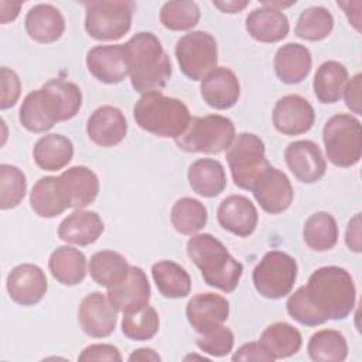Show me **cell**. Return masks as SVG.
<instances>
[{"mask_svg":"<svg viewBox=\"0 0 362 362\" xmlns=\"http://www.w3.org/2000/svg\"><path fill=\"white\" fill-rule=\"evenodd\" d=\"M132 86L139 93L160 92L171 76V61L151 33H137L126 44Z\"/></svg>","mask_w":362,"mask_h":362,"instance_id":"1","label":"cell"},{"mask_svg":"<svg viewBox=\"0 0 362 362\" xmlns=\"http://www.w3.org/2000/svg\"><path fill=\"white\" fill-rule=\"evenodd\" d=\"M305 291L315 311L325 320H344L354 307L356 290L349 272L338 266H324L313 272Z\"/></svg>","mask_w":362,"mask_h":362,"instance_id":"2","label":"cell"},{"mask_svg":"<svg viewBox=\"0 0 362 362\" xmlns=\"http://www.w3.org/2000/svg\"><path fill=\"white\" fill-rule=\"evenodd\" d=\"M187 253L201 270L204 281L223 293H232L242 277L243 266L232 257L225 245L211 233L192 235L187 242Z\"/></svg>","mask_w":362,"mask_h":362,"instance_id":"3","label":"cell"},{"mask_svg":"<svg viewBox=\"0 0 362 362\" xmlns=\"http://www.w3.org/2000/svg\"><path fill=\"white\" fill-rule=\"evenodd\" d=\"M136 123L146 132L165 139L180 137L191 122L187 105L161 92H147L133 107Z\"/></svg>","mask_w":362,"mask_h":362,"instance_id":"4","label":"cell"},{"mask_svg":"<svg viewBox=\"0 0 362 362\" xmlns=\"http://www.w3.org/2000/svg\"><path fill=\"white\" fill-rule=\"evenodd\" d=\"M235 124L221 115H206L191 117L185 132L175 139V144L187 153L218 154L232 144L235 139Z\"/></svg>","mask_w":362,"mask_h":362,"instance_id":"5","label":"cell"},{"mask_svg":"<svg viewBox=\"0 0 362 362\" xmlns=\"http://www.w3.org/2000/svg\"><path fill=\"white\" fill-rule=\"evenodd\" d=\"M327 158L337 167H352L362 154L361 122L352 115L339 113L327 120L322 129Z\"/></svg>","mask_w":362,"mask_h":362,"instance_id":"6","label":"cell"},{"mask_svg":"<svg viewBox=\"0 0 362 362\" xmlns=\"http://www.w3.org/2000/svg\"><path fill=\"white\" fill-rule=\"evenodd\" d=\"M85 30L98 41H116L129 33L134 1H85Z\"/></svg>","mask_w":362,"mask_h":362,"instance_id":"7","label":"cell"},{"mask_svg":"<svg viewBox=\"0 0 362 362\" xmlns=\"http://www.w3.org/2000/svg\"><path fill=\"white\" fill-rule=\"evenodd\" d=\"M226 160L236 187L252 189L259 174L269 165L263 140L253 133L235 136L228 147Z\"/></svg>","mask_w":362,"mask_h":362,"instance_id":"8","label":"cell"},{"mask_svg":"<svg viewBox=\"0 0 362 362\" xmlns=\"http://www.w3.org/2000/svg\"><path fill=\"white\" fill-rule=\"evenodd\" d=\"M252 279L260 296L272 300L281 298L293 290L297 279V262L284 252H267L256 264Z\"/></svg>","mask_w":362,"mask_h":362,"instance_id":"9","label":"cell"},{"mask_svg":"<svg viewBox=\"0 0 362 362\" xmlns=\"http://www.w3.org/2000/svg\"><path fill=\"white\" fill-rule=\"evenodd\" d=\"M175 58L181 72L192 79L202 81L218 62V45L206 31H191L182 35L175 45Z\"/></svg>","mask_w":362,"mask_h":362,"instance_id":"10","label":"cell"},{"mask_svg":"<svg viewBox=\"0 0 362 362\" xmlns=\"http://www.w3.org/2000/svg\"><path fill=\"white\" fill-rule=\"evenodd\" d=\"M37 93L41 107L52 124L72 119L82 106L81 89L74 82L59 78L45 82L37 89Z\"/></svg>","mask_w":362,"mask_h":362,"instance_id":"11","label":"cell"},{"mask_svg":"<svg viewBox=\"0 0 362 362\" xmlns=\"http://www.w3.org/2000/svg\"><path fill=\"white\" fill-rule=\"evenodd\" d=\"M250 191L262 209L272 215L288 209L294 195L288 177L270 164L259 174Z\"/></svg>","mask_w":362,"mask_h":362,"instance_id":"12","label":"cell"},{"mask_svg":"<svg viewBox=\"0 0 362 362\" xmlns=\"http://www.w3.org/2000/svg\"><path fill=\"white\" fill-rule=\"evenodd\" d=\"M117 313L107 296L93 291L81 301L78 321L86 335L92 338H106L116 328Z\"/></svg>","mask_w":362,"mask_h":362,"instance_id":"13","label":"cell"},{"mask_svg":"<svg viewBox=\"0 0 362 362\" xmlns=\"http://www.w3.org/2000/svg\"><path fill=\"white\" fill-rule=\"evenodd\" d=\"M284 160L293 175L304 184L317 182L327 171L325 158L320 147L311 140L290 143L286 147Z\"/></svg>","mask_w":362,"mask_h":362,"instance_id":"14","label":"cell"},{"mask_svg":"<svg viewBox=\"0 0 362 362\" xmlns=\"http://www.w3.org/2000/svg\"><path fill=\"white\" fill-rule=\"evenodd\" d=\"M88 71L103 83H119L129 75L124 44L96 45L86 54Z\"/></svg>","mask_w":362,"mask_h":362,"instance_id":"15","label":"cell"},{"mask_svg":"<svg viewBox=\"0 0 362 362\" xmlns=\"http://www.w3.org/2000/svg\"><path fill=\"white\" fill-rule=\"evenodd\" d=\"M315 120L314 107L298 95L280 98L273 109V124L286 136H298L308 132Z\"/></svg>","mask_w":362,"mask_h":362,"instance_id":"16","label":"cell"},{"mask_svg":"<svg viewBox=\"0 0 362 362\" xmlns=\"http://www.w3.org/2000/svg\"><path fill=\"white\" fill-rule=\"evenodd\" d=\"M6 287L14 303L20 305H34L45 296L48 283L41 267L31 263H23L8 273Z\"/></svg>","mask_w":362,"mask_h":362,"instance_id":"17","label":"cell"},{"mask_svg":"<svg viewBox=\"0 0 362 362\" xmlns=\"http://www.w3.org/2000/svg\"><path fill=\"white\" fill-rule=\"evenodd\" d=\"M150 283L143 269L130 266L127 276L107 288V298L117 311L133 313L146 307L150 301Z\"/></svg>","mask_w":362,"mask_h":362,"instance_id":"18","label":"cell"},{"mask_svg":"<svg viewBox=\"0 0 362 362\" xmlns=\"http://www.w3.org/2000/svg\"><path fill=\"white\" fill-rule=\"evenodd\" d=\"M88 137L100 147H113L127 134V122L120 109L105 105L93 110L86 123Z\"/></svg>","mask_w":362,"mask_h":362,"instance_id":"19","label":"cell"},{"mask_svg":"<svg viewBox=\"0 0 362 362\" xmlns=\"http://www.w3.org/2000/svg\"><path fill=\"white\" fill-rule=\"evenodd\" d=\"M216 219L225 230L246 238L256 229L259 215L249 198L243 195H230L219 204Z\"/></svg>","mask_w":362,"mask_h":362,"instance_id":"20","label":"cell"},{"mask_svg":"<svg viewBox=\"0 0 362 362\" xmlns=\"http://www.w3.org/2000/svg\"><path fill=\"white\" fill-rule=\"evenodd\" d=\"M201 96L214 109H229L240 96L239 79L229 68L216 66L201 81Z\"/></svg>","mask_w":362,"mask_h":362,"instance_id":"21","label":"cell"},{"mask_svg":"<svg viewBox=\"0 0 362 362\" xmlns=\"http://www.w3.org/2000/svg\"><path fill=\"white\" fill-rule=\"evenodd\" d=\"M187 320L197 334L223 324L229 317V303L225 297L215 293L195 294L187 303Z\"/></svg>","mask_w":362,"mask_h":362,"instance_id":"22","label":"cell"},{"mask_svg":"<svg viewBox=\"0 0 362 362\" xmlns=\"http://www.w3.org/2000/svg\"><path fill=\"white\" fill-rule=\"evenodd\" d=\"M30 205L41 218H54L71 208L61 177L48 175L40 178L30 192Z\"/></svg>","mask_w":362,"mask_h":362,"instance_id":"23","label":"cell"},{"mask_svg":"<svg viewBox=\"0 0 362 362\" xmlns=\"http://www.w3.org/2000/svg\"><path fill=\"white\" fill-rule=\"evenodd\" d=\"M246 30L252 38L260 42H277L286 38L290 24L281 10L262 6L247 14Z\"/></svg>","mask_w":362,"mask_h":362,"instance_id":"24","label":"cell"},{"mask_svg":"<svg viewBox=\"0 0 362 362\" xmlns=\"http://www.w3.org/2000/svg\"><path fill=\"white\" fill-rule=\"evenodd\" d=\"M103 228V222L95 211L76 209L59 223L58 236L66 243L88 246L98 240Z\"/></svg>","mask_w":362,"mask_h":362,"instance_id":"25","label":"cell"},{"mask_svg":"<svg viewBox=\"0 0 362 362\" xmlns=\"http://www.w3.org/2000/svg\"><path fill=\"white\" fill-rule=\"evenodd\" d=\"M25 31L37 42H54L65 31V20L52 4H37L31 7L24 20Z\"/></svg>","mask_w":362,"mask_h":362,"instance_id":"26","label":"cell"},{"mask_svg":"<svg viewBox=\"0 0 362 362\" xmlns=\"http://www.w3.org/2000/svg\"><path fill=\"white\" fill-rule=\"evenodd\" d=\"M313 58L307 47L288 42L280 47L274 55V71L283 83H300L311 71Z\"/></svg>","mask_w":362,"mask_h":362,"instance_id":"27","label":"cell"},{"mask_svg":"<svg viewBox=\"0 0 362 362\" xmlns=\"http://www.w3.org/2000/svg\"><path fill=\"white\" fill-rule=\"evenodd\" d=\"M188 182L198 195L214 198L226 187L225 168L218 160L199 158L188 168Z\"/></svg>","mask_w":362,"mask_h":362,"instance_id":"28","label":"cell"},{"mask_svg":"<svg viewBox=\"0 0 362 362\" xmlns=\"http://www.w3.org/2000/svg\"><path fill=\"white\" fill-rule=\"evenodd\" d=\"M59 177L65 185L71 208L82 209L96 199L99 180L90 168L75 165L65 170Z\"/></svg>","mask_w":362,"mask_h":362,"instance_id":"29","label":"cell"},{"mask_svg":"<svg viewBox=\"0 0 362 362\" xmlns=\"http://www.w3.org/2000/svg\"><path fill=\"white\" fill-rule=\"evenodd\" d=\"M74 156L72 141L57 133L42 136L34 146L33 157L35 164L45 171H58L69 164Z\"/></svg>","mask_w":362,"mask_h":362,"instance_id":"30","label":"cell"},{"mask_svg":"<svg viewBox=\"0 0 362 362\" xmlns=\"http://www.w3.org/2000/svg\"><path fill=\"white\" fill-rule=\"evenodd\" d=\"M48 267L58 283L76 286L86 276V257L72 246H59L51 253Z\"/></svg>","mask_w":362,"mask_h":362,"instance_id":"31","label":"cell"},{"mask_svg":"<svg viewBox=\"0 0 362 362\" xmlns=\"http://www.w3.org/2000/svg\"><path fill=\"white\" fill-rule=\"evenodd\" d=\"M259 342L274 359H283L296 355L303 339L300 331L291 324L274 322L262 332Z\"/></svg>","mask_w":362,"mask_h":362,"instance_id":"32","label":"cell"},{"mask_svg":"<svg viewBox=\"0 0 362 362\" xmlns=\"http://www.w3.org/2000/svg\"><path fill=\"white\" fill-rule=\"evenodd\" d=\"M348 82V71L338 61H327L314 75V93L321 103H335L342 98Z\"/></svg>","mask_w":362,"mask_h":362,"instance_id":"33","label":"cell"},{"mask_svg":"<svg viewBox=\"0 0 362 362\" xmlns=\"http://www.w3.org/2000/svg\"><path fill=\"white\" fill-rule=\"evenodd\" d=\"M151 274L158 291L165 298H182L191 291L189 274L175 262L161 260L154 263Z\"/></svg>","mask_w":362,"mask_h":362,"instance_id":"34","label":"cell"},{"mask_svg":"<svg viewBox=\"0 0 362 362\" xmlns=\"http://www.w3.org/2000/svg\"><path fill=\"white\" fill-rule=\"evenodd\" d=\"M130 264L117 252L100 250L92 255L89 262V273L93 281L106 288L120 283L129 273Z\"/></svg>","mask_w":362,"mask_h":362,"instance_id":"35","label":"cell"},{"mask_svg":"<svg viewBox=\"0 0 362 362\" xmlns=\"http://www.w3.org/2000/svg\"><path fill=\"white\" fill-rule=\"evenodd\" d=\"M303 238L305 245L315 252H327L337 245L338 226L328 212H315L304 223Z\"/></svg>","mask_w":362,"mask_h":362,"instance_id":"36","label":"cell"},{"mask_svg":"<svg viewBox=\"0 0 362 362\" xmlns=\"http://www.w3.org/2000/svg\"><path fill=\"white\" fill-rule=\"evenodd\" d=\"M307 351L315 362H342L348 356V344L339 331L321 329L313 334Z\"/></svg>","mask_w":362,"mask_h":362,"instance_id":"37","label":"cell"},{"mask_svg":"<svg viewBox=\"0 0 362 362\" xmlns=\"http://www.w3.org/2000/svg\"><path fill=\"white\" fill-rule=\"evenodd\" d=\"M170 215L173 226L181 235H195L206 225L208 221L205 205L201 201L189 197L177 199Z\"/></svg>","mask_w":362,"mask_h":362,"instance_id":"38","label":"cell"},{"mask_svg":"<svg viewBox=\"0 0 362 362\" xmlns=\"http://www.w3.org/2000/svg\"><path fill=\"white\" fill-rule=\"evenodd\" d=\"M334 28V17L328 8L313 6L303 10L297 18L296 35L307 41H321L327 38Z\"/></svg>","mask_w":362,"mask_h":362,"instance_id":"39","label":"cell"},{"mask_svg":"<svg viewBox=\"0 0 362 362\" xmlns=\"http://www.w3.org/2000/svg\"><path fill=\"white\" fill-rule=\"evenodd\" d=\"M160 327L157 311L151 305H146L133 313H124L122 320V332L126 338L133 341L151 339Z\"/></svg>","mask_w":362,"mask_h":362,"instance_id":"40","label":"cell"},{"mask_svg":"<svg viewBox=\"0 0 362 362\" xmlns=\"http://www.w3.org/2000/svg\"><path fill=\"white\" fill-rule=\"evenodd\" d=\"M201 18L199 7L195 1H167L160 10L161 24L171 31H187L194 28Z\"/></svg>","mask_w":362,"mask_h":362,"instance_id":"41","label":"cell"},{"mask_svg":"<svg viewBox=\"0 0 362 362\" xmlns=\"http://www.w3.org/2000/svg\"><path fill=\"white\" fill-rule=\"evenodd\" d=\"M27 180L24 173L11 164L0 165V208H16L25 197Z\"/></svg>","mask_w":362,"mask_h":362,"instance_id":"42","label":"cell"},{"mask_svg":"<svg viewBox=\"0 0 362 362\" xmlns=\"http://www.w3.org/2000/svg\"><path fill=\"white\" fill-rule=\"evenodd\" d=\"M233 332L222 325H214L198 334L195 344L198 348L211 356H225L233 348Z\"/></svg>","mask_w":362,"mask_h":362,"instance_id":"43","label":"cell"},{"mask_svg":"<svg viewBox=\"0 0 362 362\" xmlns=\"http://www.w3.org/2000/svg\"><path fill=\"white\" fill-rule=\"evenodd\" d=\"M18 119H20V123L23 124V127L31 133H44L54 126L48 120V117L45 116V113L41 107L37 90L30 92L24 98V100L20 106Z\"/></svg>","mask_w":362,"mask_h":362,"instance_id":"44","label":"cell"},{"mask_svg":"<svg viewBox=\"0 0 362 362\" xmlns=\"http://www.w3.org/2000/svg\"><path fill=\"white\" fill-rule=\"evenodd\" d=\"M286 307L290 317L303 325L317 327L327 322L310 303L307 297L305 286L298 287L293 294H290V297L287 298Z\"/></svg>","mask_w":362,"mask_h":362,"instance_id":"45","label":"cell"},{"mask_svg":"<svg viewBox=\"0 0 362 362\" xmlns=\"http://www.w3.org/2000/svg\"><path fill=\"white\" fill-rule=\"evenodd\" d=\"M21 83L17 74L7 66H1V96H0V107L8 109L14 106L20 98Z\"/></svg>","mask_w":362,"mask_h":362,"instance_id":"46","label":"cell"},{"mask_svg":"<svg viewBox=\"0 0 362 362\" xmlns=\"http://www.w3.org/2000/svg\"><path fill=\"white\" fill-rule=\"evenodd\" d=\"M78 361H113L120 362L119 349L110 344H92L86 346L78 356Z\"/></svg>","mask_w":362,"mask_h":362,"instance_id":"47","label":"cell"},{"mask_svg":"<svg viewBox=\"0 0 362 362\" xmlns=\"http://www.w3.org/2000/svg\"><path fill=\"white\" fill-rule=\"evenodd\" d=\"M232 361L247 362V361H264L272 362L274 358L263 348L260 342H247L243 344L232 356Z\"/></svg>","mask_w":362,"mask_h":362,"instance_id":"48","label":"cell"},{"mask_svg":"<svg viewBox=\"0 0 362 362\" xmlns=\"http://www.w3.org/2000/svg\"><path fill=\"white\" fill-rule=\"evenodd\" d=\"M362 75L356 74L355 76H352L344 89V98H345V105L346 107L355 113V115H361V79Z\"/></svg>","mask_w":362,"mask_h":362,"instance_id":"49","label":"cell"},{"mask_svg":"<svg viewBox=\"0 0 362 362\" xmlns=\"http://www.w3.org/2000/svg\"><path fill=\"white\" fill-rule=\"evenodd\" d=\"M345 243L349 250L361 252V214H356L348 223L345 232Z\"/></svg>","mask_w":362,"mask_h":362,"instance_id":"50","label":"cell"},{"mask_svg":"<svg viewBox=\"0 0 362 362\" xmlns=\"http://www.w3.org/2000/svg\"><path fill=\"white\" fill-rule=\"evenodd\" d=\"M21 3L14 1H0V18L3 24H7L8 21H13L18 13H20Z\"/></svg>","mask_w":362,"mask_h":362,"instance_id":"51","label":"cell"},{"mask_svg":"<svg viewBox=\"0 0 362 362\" xmlns=\"http://www.w3.org/2000/svg\"><path fill=\"white\" fill-rule=\"evenodd\" d=\"M212 4L216 8H219L222 13L233 14V13H240L249 4V1L247 0H243V1H240V0H238V1L236 0H226V1H216V0H214Z\"/></svg>","mask_w":362,"mask_h":362,"instance_id":"52","label":"cell"},{"mask_svg":"<svg viewBox=\"0 0 362 362\" xmlns=\"http://www.w3.org/2000/svg\"><path fill=\"white\" fill-rule=\"evenodd\" d=\"M129 361H161V356L150 348H140L129 355Z\"/></svg>","mask_w":362,"mask_h":362,"instance_id":"53","label":"cell"}]
</instances>
